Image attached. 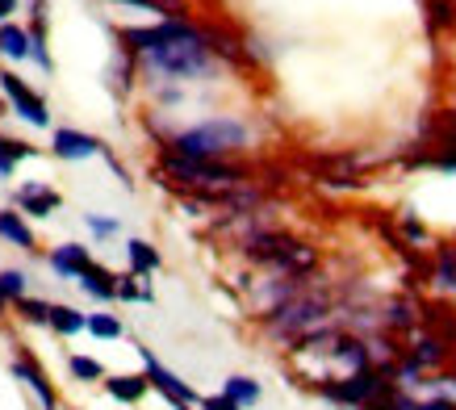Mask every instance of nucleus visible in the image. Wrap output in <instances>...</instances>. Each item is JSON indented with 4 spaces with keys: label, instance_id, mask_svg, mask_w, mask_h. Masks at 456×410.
Segmentation results:
<instances>
[{
    "label": "nucleus",
    "instance_id": "c9c22d12",
    "mask_svg": "<svg viewBox=\"0 0 456 410\" xmlns=\"http://www.w3.org/2000/svg\"><path fill=\"white\" fill-rule=\"evenodd\" d=\"M4 310H9V301H4V293H0V315H4Z\"/></svg>",
    "mask_w": 456,
    "mask_h": 410
},
{
    "label": "nucleus",
    "instance_id": "6e6552de",
    "mask_svg": "<svg viewBox=\"0 0 456 410\" xmlns=\"http://www.w3.org/2000/svg\"><path fill=\"white\" fill-rule=\"evenodd\" d=\"M139 356H142V377H147V385H151V390H159V394H164L176 410H193L197 402H201L193 385H184V381H180L176 373L167 369V365L151 352V348H139Z\"/></svg>",
    "mask_w": 456,
    "mask_h": 410
},
{
    "label": "nucleus",
    "instance_id": "2eb2a0df",
    "mask_svg": "<svg viewBox=\"0 0 456 410\" xmlns=\"http://www.w3.org/2000/svg\"><path fill=\"white\" fill-rule=\"evenodd\" d=\"M76 285H80L93 301H118V273H110V268H105V264H97V260L76 276Z\"/></svg>",
    "mask_w": 456,
    "mask_h": 410
},
{
    "label": "nucleus",
    "instance_id": "f257e3e1",
    "mask_svg": "<svg viewBox=\"0 0 456 410\" xmlns=\"http://www.w3.org/2000/svg\"><path fill=\"white\" fill-rule=\"evenodd\" d=\"M126 55H134V68L147 76L151 88L189 84L218 71V55L209 51L206 29H197L189 17H164L155 26L122 29Z\"/></svg>",
    "mask_w": 456,
    "mask_h": 410
},
{
    "label": "nucleus",
    "instance_id": "dca6fc26",
    "mask_svg": "<svg viewBox=\"0 0 456 410\" xmlns=\"http://www.w3.org/2000/svg\"><path fill=\"white\" fill-rule=\"evenodd\" d=\"M0 239H4L9 247H21V251H38V239H34V231H29V222L17 214L13 205L0 209Z\"/></svg>",
    "mask_w": 456,
    "mask_h": 410
},
{
    "label": "nucleus",
    "instance_id": "aec40b11",
    "mask_svg": "<svg viewBox=\"0 0 456 410\" xmlns=\"http://www.w3.org/2000/svg\"><path fill=\"white\" fill-rule=\"evenodd\" d=\"M126 260H130V276H139V281L159 273V251H155L147 239H130V243H126Z\"/></svg>",
    "mask_w": 456,
    "mask_h": 410
},
{
    "label": "nucleus",
    "instance_id": "72a5a7b5",
    "mask_svg": "<svg viewBox=\"0 0 456 410\" xmlns=\"http://www.w3.org/2000/svg\"><path fill=\"white\" fill-rule=\"evenodd\" d=\"M17 9H21V0H0V21H13Z\"/></svg>",
    "mask_w": 456,
    "mask_h": 410
},
{
    "label": "nucleus",
    "instance_id": "4be33fe9",
    "mask_svg": "<svg viewBox=\"0 0 456 410\" xmlns=\"http://www.w3.org/2000/svg\"><path fill=\"white\" fill-rule=\"evenodd\" d=\"M260 381L256 377H226V385H222V398L226 402H235L239 410H251L256 402H260Z\"/></svg>",
    "mask_w": 456,
    "mask_h": 410
},
{
    "label": "nucleus",
    "instance_id": "9b49d317",
    "mask_svg": "<svg viewBox=\"0 0 456 410\" xmlns=\"http://www.w3.org/2000/svg\"><path fill=\"white\" fill-rule=\"evenodd\" d=\"M402 356H406V360H411L419 373H428V369H440L444 360L452 356V348H448L440 335H431V331H423V335L415 331V335H411V348H406Z\"/></svg>",
    "mask_w": 456,
    "mask_h": 410
},
{
    "label": "nucleus",
    "instance_id": "e433bc0d",
    "mask_svg": "<svg viewBox=\"0 0 456 410\" xmlns=\"http://www.w3.org/2000/svg\"><path fill=\"white\" fill-rule=\"evenodd\" d=\"M0 113H4V101H0Z\"/></svg>",
    "mask_w": 456,
    "mask_h": 410
},
{
    "label": "nucleus",
    "instance_id": "5701e85b",
    "mask_svg": "<svg viewBox=\"0 0 456 410\" xmlns=\"http://www.w3.org/2000/svg\"><path fill=\"white\" fill-rule=\"evenodd\" d=\"M84 310H76V306H59V301H51V318H46V327L55 331V335H63V340H71V335H80L84 331Z\"/></svg>",
    "mask_w": 456,
    "mask_h": 410
},
{
    "label": "nucleus",
    "instance_id": "39448f33",
    "mask_svg": "<svg viewBox=\"0 0 456 410\" xmlns=\"http://www.w3.org/2000/svg\"><path fill=\"white\" fill-rule=\"evenodd\" d=\"M331 298H322V293H293L285 306H277L273 315H268V335L273 340H285V343H297L305 335H314V331L331 327Z\"/></svg>",
    "mask_w": 456,
    "mask_h": 410
},
{
    "label": "nucleus",
    "instance_id": "a211bd4d",
    "mask_svg": "<svg viewBox=\"0 0 456 410\" xmlns=\"http://www.w3.org/2000/svg\"><path fill=\"white\" fill-rule=\"evenodd\" d=\"M105 390H110V398H118V402H126V406H134V402H142L147 398V377L142 373H118V377H105Z\"/></svg>",
    "mask_w": 456,
    "mask_h": 410
},
{
    "label": "nucleus",
    "instance_id": "c85d7f7f",
    "mask_svg": "<svg viewBox=\"0 0 456 410\" xmlns=\"http://www.w3.org/2000/svg\"><path fill=\"white\" fill-rule=\"evenodd\" d=\"M118 301H142V306H151L155 293L147 285H139V276H118Z\"/></svg>",
    "mask_w": 456,
    "mask_h": 410
},
{
    "label": "nucleus",
    "instance_id": "423d86ee",
    "mask_svg": "<svg viewBox=\"0 0 456 410\" xmlns=\"http://www.w3.org/2000/svg\"><path fill=\"white\" fill-rule=\"evenodd\" d=\"M394 390V373L389 369H360V373H344V377H322L318 381V394L335 402V406H352L364 410L381 402V398Z\"/></svg>",
    "mask_w": 456,
    "mask_h": 410
},
{
    "label": "nucleus",
    "instance_id": "2f4dec72",
    "mask_svg": "<svg viewBox=\"0 0 456 410\" xmlns=\"http://www.w3.org/2000/svg\"><path fill=\"white\" fill-rule=\"evenodd\" d=\"M402 231H406V239H411V243H428V226H423V222H415L411 214L402 218Z\"/></svg>",
    "mask_w": 456,
    "mask_h": 410
},
{
    "label": "nucleus",
    "instance_id": "412c9836",
    "mask_svg": "<svg viewBox=\"0 0 456 410\" xmlns=\"http://www.w3.org/2000/svg\"><path fill=\"white\" fill-rule=\"evenodd\" d=\"M34 155H38V147H29L21 138L0 135V180H9L17 172V164H21V160H34Z\"/></svg>",
    "mask_w": 456,
    "mask_h": 410
},
{
    "label": "nucleus",
    "instance_id": "cd10ccee",
    "mask_svg": "<svg viewBox=\"0 0 456 410\" xmlns=\"http://www.w3.org/2000/svg\"><path fill=\"white\" fill-rule=\"evenodd\" d=\"M17 306V315L26 318V323H34V327H46V318H51V301H42V298H21V301H13Z\"/></svg>",
    "mask_w": 456,
    "mask_h": 410
},
{
    "label": "nucleus",
    "instance_id": "a878e982",
    "mask_svg": "<svg viewBox=\"0 0 456 410\" xmlns=\"http://www.w3.org/2000/svg\"><path fill=\"white\" fill-rule=\"evenodd\" d=\"M26 285H29V276L21 273V268H0V293H4L9 306L26 298Z\"/></svg>",
    "mask_w": 456,
    "mask_h": 410
},
{
    "label": "nucleus",
    "instance_id": "9d476101",
    "mask_svg": "<svg viewBox=\"0 0 456 410\" xmlns=\"http://www.w3.org/2000/svg\"><path fill=\"white\" fill-rule=\"evenodd\" d=\"M59 205H63V197L46 180H26L13 193V209L21 218H51V214H59Z\"/></svg>",
    "mask_w": 456,
    "mask_h": 410
},
{
    "label": "nucleus",
    "instance_id": "f3484780",
    "mask_svg": "<svg viewBox=\"0 0 456 410\" xmlns=\"http://www.w3.org/2000/svg\"><path fill=\"white\" fill-rule=\"evenodd\" d=\"M428 276L436 281V289H444V293H456V243H440V247H436Z\"/></svg>",
    "mask_w": 456,
    "mask_h": 410
},
{
    "label": "nucleus",
    "instance_id": "f03ea898",
    "mask_svg": "<svg viewBox=\"0 0 456 410\" xmlns=\"http://www.w3.org/2000/svg\"><path fill=\"white\" fill-rule=\"evenodd\" d=\"M251 143V126L243 118H231V113H218V118H206V122L189 126V130H176L167 138V151L172 155H184V160H226Z\"/></svg>",
    "mask_w": 456,
    "mask_h": 410
},
{
    "label": "nucleus",
    "instance_id": "6ab92c4d",
    "mask_svg": "<svg viewBox=\"0 0 456 410\" xmlns=\"http://www.w3.org/2000/svg\"><path fill=\"white\" fill-rule=\"evenodd\" d=\"M0 59L9 63H26L29 59V34L17 21H0Z\"/></svg>",
    "mask_w": 456,
    "mask_h": 410
},
{
    "label": "nucleus",
    "instance_id": "b1692460",
    "mask_svg": "<svg viewBox=\"0 0 456 410\" xmlns=\"http://www.w3.org/2000/svg\"><path fill=\"white\" fill-rule=\"evenodd\" d=\"M84 331H88L93 340H122V335H126L122 318H118V315H105V310H101V315H88V318H84Z\"/></svg>",
    "mask_w": 456,
    "mask_h": 410
},
{
    "label": "nucleus",
    "instance_id": "bb28decb",
    "mask_svg": "<svg viewBox=\"0 0 456 410\" xmlns=\"http://www.w3.org/2000/svg\"><path fill=\"white\" fill-rule=\"evenodd\" d=\"M68 369L76 381H105V365L93 356H68Z\"/></svg>",
    "mask_w": 456,
    "mask_h": 410
},
{
    "label": "nucleus",
    "instance_id": "0eeeda50",
    "mask_svg": "<svg viewBox=\"0 0 456 410\" xmlns=\"http://www.w3.org/2000/svg\"><path fill=\"white\" fill-rule=\"evenodd\" d=\"M0 93H4V105H9L26 126H34V130H46V126H51V110H46L42 93L29 88L17 71H0Z\"/></svg>",
    "mask_w": 456,
    "mask_h": 410
},
{
    "label": "nucleus",
    "instance_id": "c756f323",
    "mask_svg": "<svg viewBox=\"0 0 456 410\" xmlns=\"http://www.w3.org/2000/svg\"><path fill=\"white\" fill-rule=\"evenodd\" d=\"M84 226L93 231V239H113V234L122 231V222L113 218V214H84Z\"/></svg>",
    "mask_w": 456,
    "mask_h": 410
},
{
    "label": "nucleus",
    "instance_id": "ddd939ff",
    "mask_svg": "<svg viewBox=\"0 0 456 410\" xmlns=\"http://www.w3.org/2000/svg\"><path fill=\"white\" fill-rule=\"evenodd\" d=\"M13 377H17V381H26L29 390H34V398L42 402V410H59L55 390H51V381H46V373H42V365L34 360V356H17V360H13Z\"/></svg>",
    "mask_w": 456,
    "mask_h": 410
},
{
    "label": "nucleus",
    "instance_id": "7c9ffc66",
    "mask_svg": "<svg viewBox=\"0 0 456 410\" xmlns=\"http://www.w3.org/2000/svg\"><path fill=\"white\" fill-rule=\"evenodd\" d=\"M456 21V4L452 0H431V26H448Z\"/></svg>",
    "mask_w": 456,
    "mask_h": 410
},
{
    "label": "nucleus",
    "instance_id": "f704fd0d",
    "mask_svg": "<svg viewBox=\"0 0 456 410\" xmlns=\"http://www.w3.org/2000/svg\"><path fill=\"white\" fill-rule=\"evenodd\" d=\"M440 385H444V394H448V398H452V402H456V373H444V377H440Z\"/></svg>",
    "mask_w": 456,
    "mask_h": 410
},
{
    "label": "nucleus",
    "instance_id": "4468645a",
    "mask_svg": "<svg viewBox=\"0 0 456 410\" xmlns=\"http://www.w3.org/2000/svg\"><path fill=\"white\" fill-rule=\"evenodd\" d=\"M46 264H51V273L59 276V281H76V276L93 264V251L84 243H59L51 256H46Z\"/></svg>",
    "mask_w": 456,
    "mask_h": 410
},
{
    "label": "nucleus",
    "instance_id": "473e14b6",
    "mask_svg": "<svg viewBox=\"0 0 456 410\" xmlns=\"http://www.w3.org/2000/svg\"><path fill=\"white\" fill-rule=\"evenodd\" d=\"M197 410H239L235 402H226V398H201V402H197Z\"/></svg>",
    "mask_w": 456,
    "mask_h": 410
},
{
    "label": "nucleus",
    "instance_id": "1a4fd4ad",
    "mask_svg": "<svg viewBox=\"0 0 456 410\" xmlns=\"http://www.w3.org/2000/svg\"><path fill=\"white\" fill-rule=\"evenodd\" d=\"M105 143L97 135H84L76 126H59L55 135H51V155L63 160V164H84V160H97Z\"/></svg>",
    "mask_w": 456,
    "mask_h": 410
},
{
    "label": "nucleus",
    "instance_id": "20e7f679",
    "mask_svg": "<svg viewBox=\"0 0 456 410\" xmlns=\"http://www.w3.org/2000/svg\"><path fill=\"white\" fill-rule=\"evenodd\" d=\"M243 251H248V260L264 264V268H273V273H285V276H297L302 281L310 268L318 264V251L302 239H293V234H281V231H256L243 239Z\"/></svg>",
    "mask_w": 456,
    "mask_h": 410
},
{
    "label": "nucleus",
    "instance_id": "4c0bfd02",
    "mask_svg": "<svg viewBox=\"0 0 456 410\" xmlns=\"http://www.w3.org/2000/svg\"><path fill=\"white\" fill-rule=\"evenodd\" d=\"M452 135H456V122H452Z\"/></svg>",
    "mask_w": 456,
    "mask_h": 410
},
{
    "label": "nucleus",
    "instance_id": "7ed1b4c3",
    "mask_svg": "<svg viewBox=\"0 0 456 410\" xmlns=\"http://www.w3.org/2000/svg\"><path fill=\"white\" fill-rule=\"evenodd\" d=\"M159 168H164L176 184L193 189L197 197H218V193L235 189V184L248 180L243 168L226 164V160H184V155H172L167 147H164V155H159Z\"/></svg>",
    "mask_w": 456,
    "mask_h": 410
},
{
    "label": "nucleus",
    "instance_id": "f8f14e48",
    "mask_svg": "<svg viewBox=\"0 0 456 410\" xmlns=\"http://www.w3.org/2000/svg\"><path fill=\"white\" fill-rule=\"evenodd\" d=\"M419 318H423V301L411 298V293H402V298L386 301V310H381V327L398 331V335H415Z\"/></svg>",
    "mask_w": 456,
    "mask_h": 410
},
{
    "label": "nucleus",
    "instance_id": "393cba45",
    "mask_svg": "<svg viewBox=\"0 0 456 410\" xmlns=\"http://www.w3.org/2000/svg\"><path fill=\"white\" fill-rule=\"evenodd\" d=\"M126 9H139V13H164V17H184V0H113Z\"/></svg>",
    "mask_w": 456,
    "mask_h": 410
}]
</instances>
